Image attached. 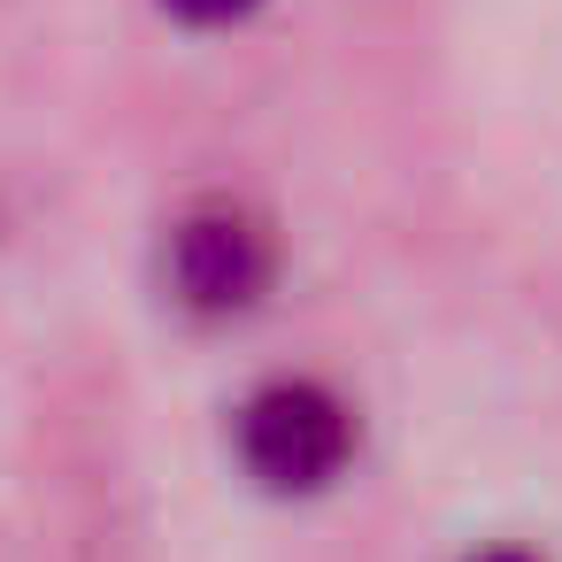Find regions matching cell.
<instances>
[{
    "label": "cell",
    "instance_id": "6da1fadb",
    "mask_svg": "<svg viewBox=\"0 0 562 562\" xmlns=\"http://www.w3.org/2000/svg\"><path fill=\"white\" fill-rule=\"evenodd\" d=\"M232 447H239V470L278 493V501H308L324 493L347 454H355V408L316 385V378H270L239 401L232 416Z\"/></svg>",
    "mask_w": 562,
    "mask_h": 562
},
{
    "label": "cell",
    "instance_id": "7a4b0ae2",
    "mask_svg": "<svg viewBox=\"0 0 562 562\" xmlns=\"http://www.w3.org/2000/svg\"><path fill=\"white\" fill-rule=\"evenodd\" d=\"M162 278L178 293V308L224 324V316H247L262 308L270 278H278V247L262 232V216H247L239 201H201L170 224V247H162Z\"/></svg>",
    "mask_w": 562,
    "mask_h": 562
},
{
    "label": "cell",
    "instance_id": "3957f363",
    "mask_svg": "<svg viewBox=\"0 0 562 562\" xmlns=\"http://www.w3.org/2000/svg\"><path fill=\"white\" fill-rule=\"evenodd\" d=\"M162 9H170L178 24H239V16L262 9V0H162Z\"/></svg>",
    "mask_w": 562,
    "mask_h": 562
},
{
    "label": "cell",
    "instance_id": "277c9868",
    "mask_svg": "<svg viewBox=\"0 0 562 562\" xmlns=\"http://www.w3.org/2000/svg\"><path fill=\"white\" fill-rule=\"evenodd\" d=\"M470 562H539V554H524V547H485V554H470Z\"/></svg>",
    "mask_w": 562,
    "mask_h": 562
}]
</instances>
